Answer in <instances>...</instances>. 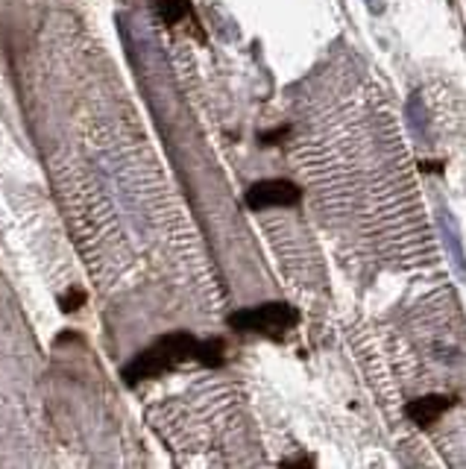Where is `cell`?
Returning <instances> with one entry per match:
<instances>
[{
  "mask_svg": "<svg viewBox=\"0 0 466 469\" xmlns=\"http://www.w3.org/2000/svg\"><path fill=\"white\" fill-rule=\"evenodd\" d=\"M85 303H88V294L83 288H71L59 296V308L65 311V314H74V311L85 308Z\"/></svg>",
  "mask_w": 466,
  "mask_h": 469,
  "instance_id": "8992f818",
  "label": "cell"
},
{
  "mask_svg": "<svg viewBox=\"0 0 466 469\" xmlns=\"http://www.w3.org/2000/svg\"><path fill=\"white\" fill-rule=\"evenodd\" d=\"M153 9L168 27H180L182 21H194L191 0H153Z\"/></svg>",
  "mask_w": 466,
  "mask_h": 469,
  "instance_id": "5b68a950",
  "label": "cell"
},
{
  "mask_svg": "<svg viewBox=\"0 0 466 469\" xmlns=\"http://www.w3.org/2000/svg\"><path fill=\"white\" fill-rule=\"evenodd\" d=\"M370 4H375V0H370Z\"/></svg>",
  "mask_w": 466,
  "mask_h": 469,
  "instance_id": "9c48e42d",
  "label": "cell"
},
{
  "mask_svg": "<svg viewBox=\"0 0 466 469\" xmlns=\"http://www.w3.org/2000/svg\"><path fill=\"white\" fill-rule=\"evenodd\" d=\"M243 203L250 211H268V208H294L303 203V188L291 180H261L252 182L243 194Z\"/></svg>",
  "mask_w": 466,
  "mask_h": 469,
  "instance_id": "3957f363",
  "label": "cell"
},
{
  "mask_svg": "<svg viewBox=\"0 0 466 469\" xmlns=\"http://www.w3.org/2000/svg\"><path fill=\"white\" fill-rule=\"evenodd\" d=\"M185 361H197L208 367V370H217L226 361V343L224 338H208L197 341L191 332H168L162 338H155L147 350H141L129 364H124L120 378L124 385L136 387L141 382H153V378H162L173 373L176 367H182Z\"/></svg>",
  "mask_w": 466,
  "mask_h": 469,
  "instance_id": "6da1fadb",
  "label": "cell"
},
{
  "mask_svg": "<svg viewBox=\"0 0 466 469\" xmlns=\"http://www.w3.org/2000/svg\"><path fill=\"white\" fill-rule=\"evenodd\" d=\"M287 136H291V127L268 129V132H259V144H261V147H276V144H282Z\"/></svg>",
  "mask_w": 466,
  "mask_h": 469,
  "instance_id": "52a82bcc",
  "label": "cell"
},
{
  "mask_svg": "<svg viewBox=\"0 0 466 469\" xmlns=\"http://www.w3.org/2000/svg\"><path fill=\"white\" fill-rule=\"evenodd\" d=\"M232 332L261 334V338L282 341L287 332L299 326V311L291 303H261L252 308H238L226 317Z\"/></svg>",
  "mask_w": 466,
  "mask_h": 469,
  "instance_id": "7a4b0ae2",
  "label": "cell"
},
{
  "mask_svg": "<svg viewBox=\"0 0 466 469\" xmlns=\"http://www.w3.org/2000/svg\"><path fill=\"white\" fill-rule=\"evenodd\" d=\"M443 164H435V162H419V171H426V173H437Z\"/></svg>",
  "mask_w": 466,
  "mask_h": 469,
  "instance_id": "ba28073f",
  "label": "cell"
},
{
  "mask_svg": "<svg viewBox=\"0 0 466 469\" xmlns=\"http://www.w3.org/2000/svg\"><path fill=\"white\" fill-rule=\"evenodd\" d=\"M449 408H452V396L431 394V396H419L414 402H408L405 417L414 422V426H419V429H431L443 414H446Z\"/></svg>",
  "mask_w": 466,
  "mask_h": 469,
  "instance_id": "277c9868",
  "label": "cell"
}]
</instances>
